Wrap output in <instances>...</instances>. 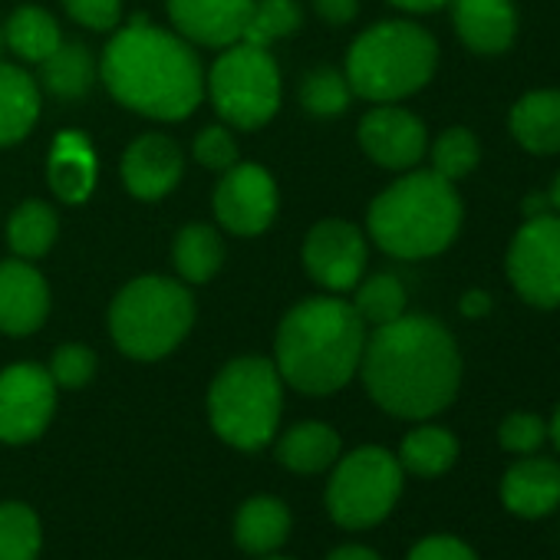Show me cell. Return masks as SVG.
Listing matches in <instances>:
<instances>
[{
	"mask_svg": "<svg viewBox=\"0 0 560 560\" xmlns=\"http://www.w3.org/2000/svg\"><path fill=\"white\" fill-rule=\"evenodd\" d=\"M11 247L21 257H40L57 241V211L44 201H27L11 214L8 224Z\"/></svg>",
	"mask_w": 560,
	"mask_h": 560,
	"instance_id": "30",
	"label": "cell"
},
{
	"mask_svg": "<svg viewBox=\"0 0 560 560\" xmlns=\"http://www.w3.org/2000/svg\"><path fill=\"white\" fill-rule=\"evenodd\" d=\"M327 560H383L373 547H363V544H343L337 547Z\"/></svg>",
	"mask_w": 560,
	"mask_h": 560,
	"instance_id": "43",
	"label": "cell"
},
{
	"mask_svg": "<svg viewBox=\"0 0 560 560\" xmlns=\"http://www.w3.org/2000/svg\"><path fill=\"white\" fill-rule=\"evenodd\" d=\"M47 311V280L24 260L0 264V330L11 337H27L44 327Z\"/></svg>",
	"mask_w": 560,
	"mask_h": 560,
	"instance_id": "16",
	"label": "cell"
},
{
	"mask_svg": "<svg viewBox=\"0 0 560 560\" xmlns=\"http://www.w3.org/2000/svg\"><path fill=\"white\" fill-rule=\"evenodd\" d=\"M550 205H553V214H560V172H557V178H553V185H550Z\"/></svg>",
	"mask_w": 560,
	"mask_h": 560,
	"instance_id": "46",
	"label": "cell"
},
{
	"mask_svg": "<svg viewBox=\"0 0 560 560\" xmlns=\"http://www.w3.org/2000/svg\"><path fill=\"white\" fill-rule=\"evenodd\" d=\"M389 4H396L402 11H412V14H429V11H439V8L452 4V0H389Z\"/></svg>",
	"mask_w": 560,
	"mask_h": 560,
	"instance_id": "44",
	"label": "cell"
},
{
	"mask_svg": "<svg viewBox=\"0 0 560 560\" xmlns=\"http://www.w3.org/2000/svg\"><path fill=\"white\" fill-rule=\"evenodd\" d=\"M294 527L291 508L273 494H254L234 511V544L250 557L277 553Z\"/></svg>",
	"mask_w": 560,
	"mask_h": 560,
	"instance_id": "20",
	"label": "cell"
},
{
	"mask_svg": "<svg viewBox=\"0 0 560 560\" xmlns=\"http://www.w3.org/2000/svg\"><path fill=\"white\" fill-rule=\"evenodd\" d=\"M103 80L122 106L165 122L185 119L205 96L195 50L145 18H136L109 40L103 54Z\"/></svg>",
	"mask_w": 560,
	"mask_h": 560,
	"instance_id": "2",
	"label": "cell"
},
{
	"mask_svg": "<svg viewBox=\"0 0 560 560\" xmlns=\"http://www.w3.org/2000/svg\"><path fill=\"white\" fill-rule=\"evenodd\" d=\"M452 21L458 40L481 54H504L517 37V11L511 0H452Z\"/></svg>",
	"mask_w": 560,
	"mask_h": 560,
	"instance_id": "19",
	"label": "cell"
},
{
	"mask_svg": "<svg viewBox=\"0 0 560 560\" xmlns=\"http://www.w3.org/2000/svg\"><path fill=\"white\" fill-rule=\"evenodd\" d=\"M521 211H524V218H540V214H550V211H553V205H550V195H547V191H530V195H524V201H521Z\"/></svg>",
	"mask_w": 560,
	"mask_h": 560,
	"instance_id": "42",
	"label": "cell"
},
{
	"mask_svg": "<svg viewBox=\"0 0 560 560\" xmlns=\"http://www.w3.org/2000/svg\"><path fill=\"white\" fill-rule=\"evenodd\" d=\"M221 257H224V247H221V237L205 228V224H191V228H182L178 237H175V267L178 273L188 280V284H205L211 280L221 267Z\"/></svg>",
	"mask_w": 560,
	"mask_h": 560,
	"instance_id": "29",
	"label": "cell"
},
{
	"mask_svg": "<svg viewBox=\"0 0 560 560\" xmlns=\"http://www.w3.org/2000/svg\"><path fill=\"white\" fill-rule=\"evenodd\" d=\"M406 560H478L475 550L462 540V537H452V534H429L422 537Z\"/></svg>",
	"mask_w": 560,
	"mask_h": 560,
	"instance_id": "39",
	"label": "cell"
},
{
	"mask_svg": "<svg viewBox=\"0 0 560 560\" xmlns=\"http://www.w3.org/2000/svg\"><path fill=\"white\" fill-rule=\"evenodd\" d=\"M40 116V93L37 83L11 67L0 63V145L21 142Z\"/></svg>",
	"mask_w": 560,
	"mask_h": 560,
	"instance_id": "24",
	"label": "cell"
},
{
	"mask_svg": "<svg viewBox=\"0 0 560 560\" xmlns=\"http://www.w3.org/2000/svg\"><path fill=\"white\" fill-rule=\"evenodd\" d=\"M4 37H8V47L18 57L31 60V63L47 60L63 44L57 21L44 8H31V4L11 14V21L4 27Z\"/></svg>",
	"mask_w": 560,
	"mask_h": 560,
	"instance_id": "27",
	"label": "cell"
},
{
	"mask_svg": "<svg viewBox=\"0 0 560 560\" xmlns=\"http://www.w3.org/2000/svg\"><path fill=\"white\" fill-rule=\"evenodd\" d=\"M340 435L327 422H301L277 439V462L294 475H320L340 458Z\"/></svg>",
	"mask_w": 560,
	"mask_h": 560,
	"instance_id": "23",
	"label": "cell"
},
{
	"mask_svg": "<svg viewBox=\"0 0 560 560\" xmlns=\"http://www.w3.org/2000/svg\"><path fill=\"white\" fill-rule=\"evenodd\" d=\"M508 280L530 307H560V214L524 218L508 244Z\"/></svg>",
	"mask_w": 560,
	"mask_h": 560,
	"instance_id": "10",
	"label": "cell"
},
{
	"mask_svg": "<svg viewBox=\"0 0 560 560\" xmlns=\"http://www.w3.org/2000/svg\"><path fill=\"white\" fill-rule=\"evenodd\" d=\"M57 412V383L37 363H18L0 373V442H37Z\"/></svg>",
	"mask_w": 560,
	"mask_h": 560,
	"instance_id": "11",
	"label": "cell"
},
{
	"mask_svg": "<svg viewBox=\"0 0 560 560\" xmlns=\"http://www.w3.org/2000/svg\"><path fill=\"white\" fill-rule=\"evenodd\" d=\"M254 0H168L172 24L201 47H231L244 37Z\"/></svg>",
	"mask_w": 560,
	"mask_h": 560,
	"instance_id": "15",
	"label": "cell"
},
{
	"mask_svg": "<svg viewBox=\"0 0 560 560\" xmlns=\"http://www.w3.org/2000/svg\"><path fill=\"white\" fill-rule=\"evenodd\" d=\"M458 311L468 317V320H481L488 311H491V298L485 294V291H468L465 298H462V304H458Z\"/></svg>",
	"mask_w": 560,
	"mask_h": 560,
	"instance_id": "41",
	"label": "cell"
},
{
	"mask_svg": "<svg viewBox=\"0 0 560 560\" xmlns=\"http://www.w3.org/2000/svg\"><path fill=\"white\" fill-rule=\"evenodd\" d=\"M307 273L327 291H350L360 284L366 267V237L350 221H320L304 244Z\"/></svg>",
	"mask_w": 560,
	"mask_h": 560,
	"instance_id": "12",
	"label": "cell"
},
{
	"mask_svg": "<svg viewBox=\"0 0 560 560\" xmlns=\"http://www.w3.org/2000/svg\"><path fill=\"white\" fill-rule=\"evenodd\" d=\"M511 136L534 155L560 152V90H534L511 106Z\"/></svg>",
	"mask_w": 560,
	"mask_h": 560,
	"instance_id": "21",
	"label": "cell"
},
{
	"mask_svg": "<svg viewBox=\"0 0 560 560\" xmlns=\"http://www.w3.org/2000/svg\"><path fill=\"white\" fill-rule=\"evenodd\" d=\"M462 228V198L435 172H409L370 205L373 241L402 260L442 254Z\"/></svg>",
	"mask_w": 560,
	"mask_h": 560,
	"instance_id": "4",
	"label": "cell"
},
{
	"mask_svg": "<svg viewBox=\"0 0 560 560\" xmlns=\"http://www.w3.org/2000/svg\"><path fill=\"white\" fill-rule=\"evenodd\" d=\"M4 44H8V37H4V27H0V54H4Z\"/></svg>",
	"mask_w": 560,
	"mask_h": 560,
	"instance_id": "48",
	"label": "cell"
},
{
	"mask_svg": "<svg viewBox=\"0 0 560 560\" xmlns=\"http://www.w3.org/2000/svg\"><path fill=\"white\" fill-rule=\"evenodd\" d=\"M478 159H481V145L475 139V132L465 126L445 129L432 145V172L442 175L445 182H458V178L471 175Z\"/></svg>",
	"mask_w": 560,
	"mask_h": 560,
	"instance_id": "33",
	"label": "cell"
},
{
	"mask_svg": "<svg viewBox=\"0 0 560 560\" xmlns=\"http://www.w3.org/2000/svg\"><path fill=\"white\" fill-rule=\"evenodd\" d=\"M122 178L136 198L155 201L168 195L182 178V149L165 136H142L122 155Z\"/></svg>",
	"mask_w": 560,
	"mask_h": 560,
	"instance_id": "17",
	"label": "cell"
},
{
	"mask_svg": "<svg viewBox=\"0 0 560 560\" xmlns=\"http://www.w3.org/2000/svg\"><path fill=\"white\" fill-rule=\"evenodd\" d=\"M366 347V324L353 304L314 298L298 304L277 330V373L307 396H330L357 373Z\"/></svg>",
	"mask_w": 560,
	"mask_h": 560,
	"instance_id": "3",
	"label": "cell"
},
{
	"mask_svg": "<svg viewBox=\"0 0 560 560\" xmlns=\"http://www.w3.org/2000/svg\"><path fill=\"white\" fill-rule=\"evenodd\" d=\"M547 435H550V442H553L557 452H560V406H557V412H553V419H550V425H547Z\"/></svg>",
	"mask_w": 560,
	"mask_h": 560,
	"instance_id": "45",
	"label": "cell"
},
{
	"mask_svg": "<svg viewBox=\"0 0 560 560\" xmlns=\"http://www.w3.org/2000/svg\"><path fill=\"white\" fill-rule=\"evenodd\" d=\"M257 560H291V557H277V553H267V557H257Z\"/></svg>",
	"mask_w": 560,
	"mask_h": 560,
	"instance_id": "47",
	"label": "cell"
},
{
	"mask_svg": "<svg viewBox=\"0 0 560 560\" xmlns=\"http://www.w3.org/2000/svg\"><path fill=\"white\" fill-rule=\"evenodd\" d=\"M360 376L383 412L396 419H432L458 396L462 357L439 320L402 314L366 337Z\"/></svg>",
	"mask_w": 560,
	"mask_h": 560,
	"instance_id": "1",
	"label": "cell"
},
{
	"mask_svg": "<svg viewBox=\"0 0 560 560\" xmlns=\"http://www.w3.org/2000/svg\"><path fill=\"white\" fill-rule=\"evenodd\" d=\"M96 373V353L80 343H67L50 360V376L63 389H83Z\"/></svg>",
	"mask_w": 560,
	"mask_h": 560,
	"instance_id": "35",
	"label": "cell"
},
{
	"mask_svg": "<svg viewBox=\"0 0 560 560\" xmlns=\"http://www.w3.org/2000/svg\"><path fill=\"white\" fill-rule=\"evenodd\" d=\"M425 126L393 106V103H383L376 109H370L360 122V145L363 152L383 165V168H393V172H406V168H416L425 155Z\"/></svg>",
	"mask_w": 560,
	"mask_h": 560,
	"instance_id": "14",
	"label": "cell"
},
{
	"mask_svg": "<svg viewBox=\"0 0 560 560\" xmlns=\"http://www.w3.org/2000/svg\"><path fill=\"white\" fill-rule=\"evenodd\" d=\"M314 8L327 24H350L360 11V0H314Z\"/></svg>",
	"mask_w": 560,
	"mask_h": 560,
	"instance_id": "40",
	"label": "cell"
},
{
	"mask_svg": "<svg viewBox=\"0 0 560 560\" xmlns=\"http://www.w3.org/2000/svg\"><path fill=\"white\" fill-rule=\"evenodd\" d=\"M277 211L273 178L250 162H234L214 188V214L231 234H260Z\"/></svg>",
	"mask_w": 560,
	"mask_h": 560,
	"instance_id": "13",
	"label": "cell"
},
{
	"mask_svg": "<svg viewBox=\"0 0 560 560\" xmlns=\"http://www.w3.org/2000/svg\"><path fill=\"white\" fill-rule=\"evenodd\" d=\"M396 458L402 471H412L419 478H439L455 465L458 439L442 425H419L402 439V448Z\"/></svg>",
	"mask_w": 560,
	"mask_h": 560,
	"instance_id": "25",
	"label": "cell"
},
{
	"mask_svg": "<svg viewBox=\"0 0 560 560\" xmlns=\"http://www.w3.org/2000/svg\"><path fill=\"white\" fill-rule=\"evenodd\" d=\"M402 465L380 445H363L337 458L327 481V514L347 530H370L383 524L402 494Z\"/></svg>",
	"mask_w": 560,
	"mask_h": 560,
	"instance_id": "8",
	"label": "cell"
},
{
	"mask_svg": "<svg viewBox=\"0 0 560 560\" xmlns=\"http://www.w3.org/2000/svg\"><path fill=\"white\" fill-rule=\"evenodd\" d=\"M544 439H547V425L534 412H511L498 429V442L511 455H534L544 445Z\"/></svg>",
	"mask_w": 560,
	"mask_h": 560,
	"instance_id": "36",
	"label": "cell"
},
{
	"mask_svg": "<svg viewBox=\"0 0 560 560\" xmlns=\"http://www.w3.org/2000/svg\"><path fill=\"white\" fill-rule=\"evenodd\" d=\"M191 294L168 277H139L113 301L109 330L116 347L132 360L168 357L191 330Z\"/></svg>",
	"mask_w": 560,
	"mask_h": 560,
	"instance_id": "7",
	"label": "cell"
},
{
	"mask_svg": "<svg viewBox=\"0 0 560 560\" xmlns=\"http://www.w3.org/2000/svg\"><path fill=\"white\" fill-rule=\"evenodd\" d=\"M350 83L343 73L324 67V70H314L304 77V86H301V103L311 116H340L347 106H350Z\"/></svg>",
	"mask_w": 560,
	"mask_h": 560,
	"instance_id": "34",
	"label": "cell"
},
{
	"mask_svg": "<svg viewBox=\"0 0 560 560\" xmlns=\"http://www.w3.org/2000/svg\"><path fill=\"white\" fill-rule=\"evenodd\" d=\"M195 159L205 165V168H214V172H228L234 162H237V142L228 129L221 126H211L205 129L198 139H195Z\"/></svg>",
	"mask_w": 560,
	"mask_h": 560,
	"instance_id": "37",
	"label": "cell"
},
{
	"mask_svg": "<svg viewBox=\"0 0 560 560\" xmlns=\"http://www.w3.org/2000/svg\"><path fill=\"white\" fill-rule=\"evenodd\" d=\"M96 77L93 57L83 44H60L47 60H40V80L50 96L80 100L90 93Z\"/></svg>",
	"mask_w": 560,
	"mask_h": 560,
	"instance_id": "26",
	"label": "cell"
},
{
	"mask_svg": "<svg viewBox=\"0 0 560 560\" xmlns=\"http://www.w3.org/2000/svg\"><path fill=\"white\" fill-rule=\"evenodd\" d=\"M501 501L517 517H544L560 508V462L527 455L501 478Z\"/></svg>",
	"mask_w": 560,
	"mask_h": 560,
	"instance_id": "18",
	"label": "cell"
},
{
	"mask_svg": "<svg viewBox=\"0 0 560 560\" xmlns=\"http://www.w3.org/2000/svg\"><path fill=\"white\" fill-rule=\"evenodd\" d=\"M40 550V514L24 501H0V560H37Z\"/></svg>",
	"mask_w": 560,
	"mask_h": 560,
	"instance_id": "28",
	"label": "cell"
},
{
	"mask_svg": "<svg viewBox=\"0 0 560 560\" xmlns=\"http://www.w3.org/2000/svg\"><path fill=\"white\" fill-rule=\"evenodd\" d=\"M439 67L429 31L409 21H386L357 37L347 57V83L370 103H396L419 93Z\"/></svg>",
	"mask_w": 560,
	"mask_h": 560,
	"instance_id": "5",
	"label": "cell"
},
{
	"mask_svg": "<svg viewBox=\"0 0 560 560\" xmlns=\"http://www.w3.org/2000/svg\"><path fill=\"white\" fill-rule=\"evenodd\" d=\"M301 24H304V14L298 0H254L241 40L254 47H270L280 37L298 34Z\"/></svg>",
	"mask_w": 560,
	"mask_h": 560,
	"instance_id": "31",
	"label": "cell"
},
{
	"mask_svg": "<svg viewBox=\"0 0 560 560\" xmlns=\"http://www.w3.org/2000/svg\"><path fill=\"white\" fill-rule=\"evenodd\" d=\"M70 18L90 31H113L119 24V0H63Z\"/></svg>",
	"mask_w": 560,
	"mask_h": 560,
	"instance_id": "38",
	"label": "cell"
},
{
	"mask_svg": "<svg viewBox=\"0 0 560 560\" xmlns=\"http://www.w3.org/2000/svg\"><path fill=\"white\" fill-rule=\"evenodd\" d=\"M353 311L366 327H383L393 324L406 314V288L399 284V277L393 273H376L357 291Z\"/></svg>",
	"mask_w": 560,
	"mask_h": 560,
	"instance_id": "32",
	"label": "cell"
},
{
	"mask_svg": "<svg viewBox=\"0 0 560 560\" xmlns=\"http://www.w3.org/2000/svg\"><path fill=\"white\" fill-rule=\"evenodd\" d=\"M211 103L237 129H257L273 119L280 106V73L267 47L231 44L211 67Z\"/></svg>",
	"mask_w": 560,
	"mask_h": 560,
	"instance_id": "9",
	"label": "cell"
},
{
	"mask_svg": "<svg viewBox=\"0 0 560 560\" xmlns=\"http://www.w3.org/2000/svg\"><path fill=\"white\" fill-rule=\"evenodd\" d=\"M50 188L57 191V198H63L67 205H80L93 195L96 185V155L93 145L83 132H60L54 149H50Z\"/></svg>",
	"mask_w": 560,
	"mask_h": 560,
	"instance_id": "22",
	"label": "cell"
},
{
	"mask_svg": "<svg viewBox=\"0 0 560 560\" xmlns=\"http://www.w3.org/2000/svg\"><path fill=\"white\" fill-rule=\"evenodd\" d=\"M284 409V380L264 357L231 360L208 389V422L231 448L260 452L270 445Z\"/></svg>",
	"mask_w": 560,
	"mask_h": 560,
	"instance_id": "6",
	"label": "cell"
}]
</instances>
